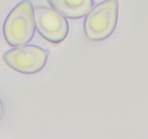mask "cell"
Instances as JSON below:
<instances>
[{
  "mask_svg": "<svg viewBox=\"0 0 148 139\" xmlns=\"http://www.w3.org/2000/svg\"><path fill=\"white\" fill-rule=\"evenodd\" d=\"M55 10L69 19L84 17L94 5L93 0H47Z\"/></svg>",
  "mask_w": 148,
  "mask_h": 139,
  "instance_id": "5b68a950",
  "label": "cell"
},
{
  "mask_svg": "<svg viewBox=\"0 0 148 139\" xmlns=\"http://www.w3.org/2000/svg\"><path fill=\"white\" fill-rule=\"evenodd\" d=\"M36 28L41 36L52 44H59L66 39L69 31L67 20L54 9L47 7L34 8Z\"/></svg>",
  "mask_w": 148,
  "mask_h": 139,
  "instance_id": "277c9868",
  "label": "cell"
},
{
  "mask_svg": "<svg viewBox=\"0 0 148 139\" xmlns=\"http://www.w3.org/2000/svg\"><path fill=\"white\" fill-rule=\"evenodd\" d=\"M119 11L118 0H105L94 7L84 20V31L86 37L92 42L109 38L117 26Z\"/></svg>",
  "mask_w": 148,
  "mask_h": 139,
  "instance_id": "7a4b0ae2",
  "label": "cell"
},
{
  "mask_svg": "<svg viewBox=\"0 0 148 139\" xmlns=\"http://www.w3.org/2000/svg\"><path fill=\"white\" fill-rule=\"evenodd\" d=\"M3 115H4V106L2 101H1V99H0V121L2 120V117H3Z\"/></svg>",
  "mask_w": 148,
  "mask_h": 139,
  "instance_id": "8992f818",
  "label": "cell"
},
{
  "mask_svg": "<svg viewBox=\"0 0 148 139\" xmlns=\"http://www.w3.org/2000/svg\"><path fill=\"white\" fill-rule=\"evenodd\" d=\"M49 51L35 45H22L3 55L8 66L18 73L32 75L39 73L46 65Z\"/></svg>",
  "mask_w": 148,
  "mask_h": 139,
  "instance_id": "3957f363",
  "label": "cell"
},
{
  "mask_svg": "<svg viewBox=\"0 0 148 139\" xmlns=\"http://www.w3.org/2000/svg\"><path fill=\"white\" fill-rule=\"evenodd\" d=\"M34 8L31 0H23L12 10L3 26V34L11 46L25 45L35 34Z\"/></svg>",
  "mask_w": 148,
  "mask_h": 139,
  "instance_id": "6da1fadb",
  "label": "cell"
}]
</instances>
